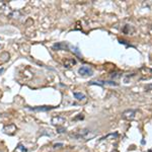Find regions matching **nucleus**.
<instances>
[{
  "instance_id": "0eeeda50",
  "label": "nucleus",
  "mask_w": 152,
  "mask_h": 152,
  "mask_svg": "<svg viewBox=\"0 0 152 152\" xmlns=\"http://www.w3.org/2000/svg\"><path fill=\"white\" fill-rule=\"evenodd\" d=\"M75 64H76L75 59H73V58L67 59V60H65V62H64V67L65 68H70V67H72V66L75 65Z\"/></svg>"
},
{
  "instance_id": "f257e3e1",
  "label": "nucleus",
  "mask_w": 152,
  "mask_h": 152,
  "mask_svg": "<svg viewBox=\"0 0 152 152\" xmlns=\"http://www.w3.org/2000/svg\"><path fill=\"white\" fill-rule=\"evenodd\" d=\"M96 133L95 132H92L91 130L89 129H82L79 130L78 132H76L74 134H71V137L75 140H90V139L94 138Z\"/></svg>"
},
{
  "instance_id": "f8f14e48",
  "label": "nucleus",
  "mask_w": 152,
  "mask_h": 152,
  "mask_svg": "<svg viewBox=\"0 0 152 152\" xmlns=\"http://www.w3.org/2000/svg\"><path fill=\"white\" fill-rule=\"evenodd\" d=\"M151 89H152V83H151V84H147L145 86L146 91H149V90H151Z\"/></svg>"
},
{
  "instance_id": "423d86ee",
  "label": "nucleus",
  "mask_w": 152,
  "mask_h": 152,
  "mask_svg": "<svg viewBox=\"0 0 152 152\" xmlns=\"http://www.w3.org/2000/svg\"><path fill=\"white\" fill-rule=\"evenodd\" d=\"M29 111L34 112H48L54 109V107H28Z\"/></svg>"
},
{
  "instance_id": "9b49d317",
  "label": "nucleus",
  "mask_w": 152,
  "mask_h": 152,
  "mask_svg": "<svg viewBox=\"0 0 152 152\" xmlns=\"http://www.w3.org/2000/svg\"><path fill=\"white\" fill-rule=\"evenodd\" d=\"M18 150H21L23 152H26V149L24 148V147L21 145V144H18Z\"/></svg>"
},
{
  "instance_id": "9d476101",
  "label": "nucleus",
  "mask_w": 152,
  "mask_h": 152,
  "mask_svg": "<svg viewBox=\"0 0 152 152\" xmlns=\"http://www.w3.org/2000/svg\"><path fill=\"white\" fill-rule=\"evenodd\" d=\"M66 132V129L65 128H62V127H57V133L59 134H62V133H65Z\"/></svg>"
},
{
  "instance_id": "20e7f679",
  "label": "nucleus",
  "mask_w": 152,
  "mask_h": 152,
  "mask_svg": "<svg viewBox=\"0 0 152 152\" xmlns=\"http://www.w3.org/2000/svg\"><path fill=\"white\" fill-rule=\"evenodd\" d=\"M66 122V118L64 117H61V116H56V117H53L52 120H51V123L55 126L59 127L60 125H63Z\"/></svg>"
},
{
  "instance_id": "7ed1b4c3",
  "label": "nucleus",
  "mask_w": 152,
  "mask_h": 152,
  "mask_svg": "<svg viewBox=\"0 0 152 152\" xmlns=\"http://www.w3.org/2000/svg\"><path fill=\"white\" fill-rule=\"evenodd\" d=\"M78 73L81 76H91L94 75V71L88 66H82L78 69Z\"/></svg>"
},
{
  "instance_id": "1a4fd4ad",
  "label": "nucleus",
  "mask_w": 152,
  "mask_h": 152,
  "mask_svg": "<svg viewBox=\"0 0 152 152\" xmlns=\"http://www.w3.org/2000/svg\"><path fill=\"white\" fill-rule=\"evenodd\" d=\"M73 95H74L75 99L77 100H84L85 99V94H81V92H73Z\"/></svg>"
},
{
  "instance_id": "2eb2a0df",
  "label": "nucleus",
  "mask_w": 152,
  "mask_h": 152,
  "mask_svg": "<svg viewBox=\"0 0 152 152\" xmlns=\"http://www.w3.org/2000/svg\"><path fill=\"white\" fill-rule=\"evenodd\" d=\"M3 71H4V69H3V68H1V69H0V73H2Z\"/></svg>"
},
{
  "instance_id": "4468645a",
  "label": "nucleus",
  "mask_w": 152,
  "mask_h": 152,
  "mask_svg": "<svg viewBox=\"0 0 152 152\" xmlns=\"http://www.w3.org/2000/svg\"><path fill=\"white\" fill-rule=\"evenodd\" d=\"M57 146H63V144L62 143H58V144H55V145H54L55 148H57Z\"/></svg>"
},
{
  "instance_id": "ddd939ff",
  "label": "nucleus",
  "mask_w": 152,
  "mask_h": 152,
  "mask_svg": "<svg viewBox=\"0 0 152 152\" xmlns=\"http://www.w3.org/2000/svg\"><path fill=\"white\" fill-rule=\"evenodd\" d=\"M71 48H72V51H73V52H75L78 56H80V53L78 52V49H77V48H76V47H71Z\"/></svg>"
},
{
  "instance_id": "6e6552de",
  "label": "nucleus",
  "mask_w": 152,
  "mask_h": 152,
  "mask_svg": "<svg viewBox=\"0 0 152 152\" xmlns=\"http://www.w3.org/2000/svg\"><path fill=\"white\" fill-rule=\"evenodd\" d=\"M123 31L126 34V35H133L134 28L131 26V24H126V26H125V28L123 29Z\"/></svg>"
},
{
  "instance_id": "39448f33",
  "label": "nucleus",
  "mask_w": 152,
  "mask_h": 152,
  "mask_svg": "<svg viewBox=\"0 0 152 152\" xmlns=\"http://www.w3.org/2000/svg\"><path fill=\"white\" fill-rule=\"evenodd\" d=\"M53 50L55 51H61V50H68L69 45L67 43H57L53 45Z\"/></svg>"
},
{
  "instance_id": "f03ea898",
  "label": "nucleus",
  "mask_w": 152,
  "mask_h": 152,
  "mask_svg": "<svg viewBox=\"0 0 152 152\" xmlns=\"http://www.w3.org/2000/svg\"><path fill=\"white\" fill-rule=\"evenodd\" d=\"M136 113H137V110H127L122 113V119L123 120H126V121H132V120L135 119V116H136Z\"/></svg>"
}]
</instances>
